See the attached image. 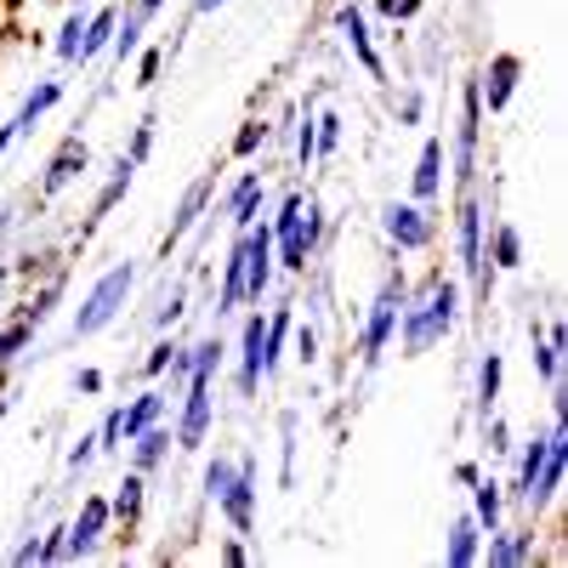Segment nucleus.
I'll list each match as a JSON object with an SVG mask.
<instances>
[{
	"label": "nucleus",
	"instance_id": "f257e3e1",
	"mask_svg": "<svg viewBox=\"0 0 568 568\" xmlns=\"http://www.w3.org/2000/svg\"><path fill=\"white\" fill-rule=\"evenodd\" d=\"M449 324H455V284L449 278H433V284H426V296L404 313V347L409 353H426Z\"/></svg>",
	"mask_w": 568,
	"mask_h": 568
},
{
	"label": "nucleus",
	"instance_id": "f03ea898",
	"mask_svg": "<svg viewBox=\"0 0 568 568\" xmlns=\"http://www.w3.org/2000/svg\"><path fill=\"white\" fill-rule=\"evenodd\" d=\"M131 278H136V273H131V262L98 278V291H91V296H85V307L74 313V336H91V329H103V324L125 307V296H131Z\"/></svg>",
	"mask_w": 568,
	"mask_h": 568
},
{
	"label": "nucleus",
	"instance_id": "7ed1b4c3",
	"mask_svg": "<svg viewBox=\"0 0 568 568\" xmlns=\"http://www.w3.org/2000/svg\"><path fill=\"white\" fill-rule=\"evenodd\" d=\"M398 313H404V284L393 278L382 296H375V313H369V329H364V358L375 364L382 358V347H387V336H393V324H398Z\"/></svg>",
	"mask_w": 568,
	"mask_h": 568
},
{
	"label": "nucleus",
	"instance_id": "20e7f679",
	"mask_svg": "<svg viewBox=\"0 0 568 568\" xmlns=\"http://www.w3.org/2000/svg\"><path fill=\"white\" fill-rule=\"evenodd\" d=\"M313 245H318V211L307 205V216H296L291 227H278V262L284 267H307Z\"/></svg>",
	"mask_w": 568,
	"mask_h": 568
},
{
	"label": "nucleus",
	"instance_id": "39448f33",
	"mask_svg": "<svg viewBox=\"0 0 568 568\" xmlns=\"http://www.w3.org/2000/svg\"><path fill=\"white\" fill-rule=\"evenodd\" d=\"M267 278H273V233H245V296L262 302L267 291Z\"/></svg>",
	"mask_w": 568,
	"mask_h": 568
},
{
	"label": "nucleus",
	"instance_id": "423d86ee",
	"mask_svg": "<svg viewBox=\"0 0 568 568\" xmlns=\"http://www.w3.org/2000/svg\"><path fill=\"white\" fill-rule=\"evenodd\" d=\"M387 233L404 245V251H420V245H433V222H426L420 205H387Z\"/></svg>",
	"mask_w": 568,
	"mask_h": 568
},
{
	"label": "nucleus",
	"instance_id": "0eeeda50",
	"mask_svg": "<svg viewBox=\"0 0 568 568\" xmlns=\"http://www.w3.org/2000/svg\"><path fill=\"white\" fill-rule=\"evenodd\" d=\"M251 500H256V471H251V460L233 471V484H227V495H222V506H227V517H233V529H251Z\"/></svg>",
	"mask_w": 568,
	"mask_h": 568
},
{
	"label": "nucleus",
	"instance_id": "6e6552de",
	"mask_svg": "<svg viewBox=\"0 0 568 568\" xmlns=\"http://www.w3.org/2000/svg\"><path fill=\"white\" fill-rule=\"evenodd\" d=\"M103 524H109V500H85V511H80V524L69 529V557H85L91 546H98Z\"/></svg>",
	"mask_w": 568,
	"mask_h": 568
},
{
	"label": "nucleus",
	"instance_id": "1a4fd4ad",
	"mask_svg": "<svg viewBox=\"0 0 568 568\" xmlns=\"http://www.w3.org/2000/svg\"><path fill=\"white\" fill-rule=\"evenodd\" d=\"M80 171H85V142H63L58 160H52V171H45V194H58V187L74 182Z\"/></svg>",
	"mask_w": 568,
	"mask_h": 568
},
{
	"label": "nucleus",
	"instance_id": "9d476101",
	"mask_svg": "<svg viewBox=\"0 0 568 568\" xmlns=\"http://www.w3.org/2000/svg\"><path fill=\"white\" fill-rule=\"evenodd\" d=\"M160 409H165V398H160V393H142V398H136V404H131V409L120 415V433H125V438L149 433V426L160 420Z\"/></svg>",
	"mask_w": 568,
	"mask_h": 568
},
{
	"label": "nucleus",
	"instance_id": "9b49d317",
	"mask_svg": "<svg viewBox=\"0 0 568 568\" xmlns=\"http://www.w3.org/2000/svg\"><path fill=\"white\" fill-rule=\"evenodd\" d=\"M471 557H478V517H460L449 529V568H466Z\"/></svg>",
	"mask_w": 568,
	"mask_h": 568
},
{
	"label": "nucleus",
	"instance_id": "f8f14e48",
	"mask_svg": "<svg viewBox=\"0 0 568 568\" xmlns=\"http://www.w3.org/2000/svg\"><path fill=\"white\" fill-rule=\"evenodd\" d=\"M438 165H444V142H426V149H420V165H415V194H420V200L438 194Z\"/></svg>",
	"mask_w": 568,
	"mask_h": 568
},
{
	"label": "nucleus",
	"instance_id": "ddd939ff",
	"mask_svg": "<svg viewBox=\"0 0 568 568\" xmlns=\"http://www.w3.org/2000/svg\"><path fill=\"white\" fill-rule=\"evenodd\" d=\"M262 342H267V324L251 318L245 324V393H256V382H262Z\"/></svg>",
	"mask_w": 568,
	"mask_h": 568
},
{
	"label": "nucleus",
	"instance_id": "4468645a",
	"mask_svg": "<svg viewBox=\"0 0 568 568\" xmlns=\"http://www.w3.org/2000/svg\"><path fill=\"white\" fill-rule=\"evenodd\" d=\"M478 216H484L478 205H466V211H460V256H466V267H471V273L484 278V251H478Z\"/></svg>",
	"mask_w": 568,
	"mask_h": 568
},
{
	"label": "nucleus",
	"instance_id": "2eb2a0df",
	"mask_svg": "<svg viewBox=\"0 0 568 568\" xmlns=\"http://www.w3.org/2000/svg\"><path fill=\"white\" fill-rule=\"evenodd\" d=\"M245 302V240L233 245V256H227V278H222V307H240ZM216 307V313H222Z\"/></svg>",
	"mask_w": 568,
	"mask_h": 568
},
{
	"label": "nucleus",
	"instance_id": "dca6fc26",
	"mask_svg": "<svg viewBox=\"0 0 568 568\" xmlns=\"http://www.w3.org/2000/svg\"><path fill=\"white\" fill-rule=\"evenodd\" d=\"M205 194H211V182H194V187L182 194V205H176V216H171V240H182V233L194 227V216L205 211Z\"/></svg>",
	"mask_w": 568,
	"mask_h": 568
},
{
	"label": "nucleus",
	"instance_id": "f3484780",
	"mask_svg": "<svg viewBox=\"0 0 568 568\" xmlns=\"http://www.w3.org/2000/svg\"><path fill=\"white\" fill-rule=\"evenodd\" d=\"M511 85H517V58H495V69H489V109H506Z\"/></svg>",
	"mask_w": 568,
	"mask_h": 568
},
{
	"label": "nucleus",
	"instance_id": "a211bd4d",
	"mask_svg": "<svg viewBox=\"0 0 568 568\" xmlns=\"http://www.w3.org/2000/svg\"><path fill=\"white\" fill-rule=\"evenodd\" d=\"M114 23H120L114 12H98V18H91V23H85V34H80V58H91V52H103V45L114 40Z\"/></svg>",
	"mask_w": 568,
	"mask_h": 568
},
{
	"label": "nucleus",
	"instance_id": "6ab92c4d",
	"mask_svg": "<svg viewBox=\"0 0 568 568\" xmlns=\"http://www.w3.org/2000/svg\"><path fill=\"white\" fill-rule=\"evenodd\" d=\"M58 91H63V85H58V80H45V85H34V98H29V103H23V114H18V120H12V125H18V131H29V125H34V120H40V114H45V109H52V103H58Z\"/></svg>",
	"mask_w": 568,
	"mask_h": 568
},
{
	"label": "nucleus",
	"instance_id": "aec40b11",
	"mask_svg": "<svg viewBox=\"0 0 568 568\" xmlns=\"http://www.w3.org/2000/svg\"><path fill=\"white\" fill-rule=\"evenodd\" d=\"M109 511H114V517H125V524H136V511H142V478H125Z\"/></svg>",
	"mask_w": 568,
	"mask_h": 568
},
{
	"label": "nucleus",
	"instance_id": "412c9836",
	"mask_svg": "<svg viewBox=\"0 0 568 568\" xmlns=\"http://www.w3.org/2000/svg\"><path fill=\"white\" fill-rule=\"evenodd\" d=\"M251 216H256V176H240V187H233V222L251 227Z\"/></svg>",
	"mask_w": 568,
	"mask_h": 568
},
{
	"label": "nucleus",
	"instance_id": "4be33fe9",
	"mask_svg": "<svg viewBox=\"0 0 568 568\" xmlns=\"http://www.w3.org/2000/svg\"><path fill=\"white\" fill-rule=\"evenodd\" d=\"M489 562H500V568H511V562H529V540H524V535H506V540H495V546H489Z\"/></svg>",
	"mask_w": 568,
	"mask_h": 568
},
{
	"label": "nucleus",
	"instance_id": "5701e85b",
	"mask_svg": "<svg viewBox=\"0 0 568 568\" xmlns=\"http://www.w3.org/2000/svg\"><path fill=\"white\" fill-rule=\"evenodd\" d=\"M342 29H347V40H353V52H358V63H364V69H382V63H375V52H369V34H364L358 12H342Z\"/></svg>",
	"mask_w": 568,
	"mask_h": 568
},
{
	"label": "nucleus",
	"instance_id": "b1692460",
	"mask_svg": "<svg viewBox=\"0 0 568 568\" xmlns=\"http://www.w3.org/2000/svg\"><path fill=\"white\" fill-rule=\"evenodd\" d=\"M478 524H489V535H495V524H500V484H478Z\"/></svg>",
	"mask_w": 568,
	"mask_h": 568
},
{
	"label": "nucleus",
	"instance_id": "393cba45",
	"mask_svg": "<svg viewBox=\"0 0 568 568\" xmlns=\"http://www.w3.org/2000/svg\"><path fill=\"white\" fill-rule=\"evenodd\" d=\"M165 444H171V433H154V426H149V433H136V466H154L165 455Z\"/></svg>",
	"mask_w": 568,
	"mask_h": 568
},
{
	"label": "nucleus",
	"instance_id": "a878e982",
	"mask_svg": "<svg viewBox=\"0 0 568 568\" xmlns=\"http://www.w3.org/2000/svg\"><path fill=\"white\" fill-rule=\"evenodd\" d=\"M233 471H240V466H227V460H216V466L205 471V495H211V500H222V495H227V484H233Z\"/></svg>",
	"mask_w": 568,
	"mask_h": 568
},
{
	"label": "nucleus",
	"instance_id": "bb28decb",
	"mask_svg": "<svg viewBox=\"0 0 568 568\" xmlns=\"http://www.w3.org/2000/svg\"><path fill=\"white\" fill-rule=\"evenodd\" d=\"M517 251H524V245H517V227H500L495 233V262L500 267H517Z\"/></svg>",
	"mask_w": 568,
	"mask_h": 568
},
{
	"label": "nucleus",
	"instance_id": "cd10ccee",
	"mask_svg": "<svg viewBox=\"0 0 568 568\" xmlns=\"http://www.w3.org/2000/svg\"><path fill=\"white\" fill-rule=\"evenodd\" d=\"M540 460H546V438H540V444H529V455H524V471H517V489H524V495H529V484H535Z\"/></svg>",
	"mask_w": 568,
	"mask_h": 568
},
{
	"label": "nucleus",
	"instance_id": "c85d7f7f",
	"mask_svg": "<svg viewBox=\"0 0 568 568\" xmlns=\"http://www.w3.org/2000/svg\"><path fill=\"white\" fill-rule=\"evenodd\" d=\"M58 557H69V529H52L40 540V562H58Z\"/></svg>",
	"mask_w": 568,
	"mask_h": 568
},
{
	"label": "nucleus",
	"instance_id": "c756f323",
	"mask_svg": "<svg viewBox=\"0 0 568 568\" xmlns=\"http://www.w3.org/2000/svg\"><path fill=\"white\" fill-rule=\"evenodd\" d=\"M478 393H484V409L495 404V393H500V358H489L484 364V382H478Z\"/></svg>",
	"mask_w": 568,
	"mask_h": 568
},
{
	"label": "nucleus",
	"instance_id": "7c9ffc66",
	"mask_svg": "<svg viewBox=\"0 0 568 568\" xmlns=\"http://www.w3.org/2000/svg\"><path fill=\"white\" fill-rule=\"evenodd\" d=\"M80 34H85V23L69 18V29H63V40H58V52H63V58H80Z\"/></svg>",
	"mask_w": 568,
	"mask_h": 568
},
{
	"label": "nucleus",
	"instance_id": "2f4dec72",
	"mask_svg": "<svg viewBox=\"0 0 568 568\" xmlns=\"http://www.w3.org/2000/svg\"><path fill=\"white\" fill-rule=\"evenodd\" d=\"M262 136H267V125H245L240 142H233V154H256V149H262Z\"/></svg>",
	"mask_w": 568,
	"mask_h": 568
},
{
	"label": "nucleus",
	"instance_id": "473e14b6",
	"mask_svg": "<svg viewBox=\"0 0 568 568\" xmlns=\"http://www.w3.org/2000/svg\"><path fill=\"white\" fill-rule=\"evenodd\" d=\"M23 342H29V329H23V324H18V329H7V336H0V358H12Z\"/></svg>",
	"mask_w": 568,
	"mask_h": 568
},
{
	"label": "nucleus",
	"instance_id": "72a5a7b5",
	"mask_svg": "<svg viewBox=\"0 0 568 568\" xmlns=\"http://www.w3.org/2000/svg\"><path fill=\"white\" fill-rule=\"evenodd\" d=\"M382 12H387V18H415L420 0H382Z\"/></svg>",
	"mask_w": 568,
	"mask_h": 568
},
{
	"label": "nucleus",
	"instance_id": "f704fd0d",
	"mask_svg": "<svg viewBox=\"0 0 568 568\" xmlns=\"http://www.w3.org/2000/svg\"><path fill=\"white\" fill-rule=\"evenodd\" d=\"M171 353H176V347H171V342H165V347H154V353H149V375H160V369H165V364H171Z\"/></svg>",
	"mask_w": 568,
	"mask_h": 568
},
{
	"label": "nucleus",
	"instance_id": "c9c22d12",
	"mask_svg": "<svg viewBox=\"0 0 568 568\" xmlns=\"http://www.w3.org/2000/svg\"><path fill=\"white\" fill-rule=\"evenodd\" d=\"M154 74H160V52L142 58V80H136V85H154Z\"/></svg>",
	"mask_w": 568,
	"mask_h": 568
},
{
	"label": "nucleus",
	"instance_id": "e433bc0d",
	"mask_svg": "<svg viewBox=\"0 0 568 568\" xmlns=\"http://www.w3.org/2000/svg\"><path fill=\"white\" fill-rule=\"evenodd\" d=\"M318 358V336H313V329H302V364H313Z\"/></svg>",
	"mask_w": 568,
	"mask_h": 568
},
{
	"label": "nucleus",
	"instance_id": "4c0bfd02",
	"mask_svg": "<svg viewBox=\"0 0 568 568\" xmlns=\"http://www.w3.org/2000/svg\"><path fill=\"white\" fill-rule=\"evenodd\" d=\"M18 136V125H0V149H7V142Z\"/></svg>",
	"mask_w": 568,
	"mask_h": 568
},
{
	"label": "nucleus",
	"instance_id": "58836bf2",
	"mask_svg": "<svg viewBox=\"0 0 568 568\" xmlns=\"http://www.w3.org/2000/svg\"><path fill=\"white\" fill-rule=\"evenodd\" d=\"M222 7V0H194V12H216Z\"/></svg>",
	"mask_w": 568,
	"mask_h": 568
}]
</instances>
